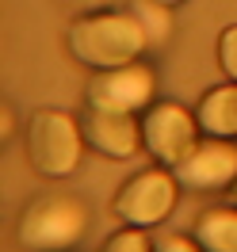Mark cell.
Segmentation results:
<instances>
[{
  "label": "cell",
  "mask_w": 237,
  "mask_h": 252,
  "mask_svg": "<svg viewBox=\"0 0 237 252\" xmlns=\"http://www.w3.org/2000/svg\"><path fill=\"white\" fill-rule=\"evenodd\" d=\"M65 46L84 69L107 73V69H123L142 58L145 31L134 16H123V12H88L69 23Z\"/></svg>",
  "instance_id": "1"
},
{
  "label": "cell",
  "mask_w": 237,
  "mask_h": 252,
  "mask_svg": "<svg viewBox=\"0 0 237 252\" xmlns=\"http://www.w3.org/2000/svg\"><path fill=\"white\" fill-rule=\"evenodd\" d=\"M84 229H88L84 203L62 191H50L27 203V210L19 214L16 237L27 252H65L84 237Z\"/></svg>",
  "instance_id": "2"
},
{
  "label": "cell",
  "mask_w": 237,
  "mask_h": 252,
  "mask_svg": "<svg viewBox=\"0 0 237 252\" xmlns=\"http://www.w3.org/2000/svg\"><path fill=\"white\" fill-rule=\"evenodd\" d=\"M84 157V130L65 111H34L27 123V160L38 176L65 180Z\"/></svg>",
  "instance_id": "3"
},
{
  "label": "cell",
  "mask_w": 237,
  "mask_h": 252,
  "mask_svg": "<svg viewBox=\"0 0 237 252\" xmlns=\"http://www.w3.org/2000/svg\"><path fill=\"white\" fill-rule=\"evenodd\" d=\"M142 142L165 168H180L199 145V119L180 103H149L142 115Z\"/></svg>",
  "instance_id": "4"
},
{
  "label": "cell",
  "mask_w": 237,
  "mask_h": 252,
  "mask_svg": "<svg viewBox=\"0 0 237 252\" xmlns=\"http://www.w3.org/2000/svg\"><path fill=\"white\" fill-rule=\"evenodd\" d=\"M176 176L165 172V164L161 168H145L138 172L134 180H127L119 195H115V214L127 221V225H138V229H149V225H157L172 214L176 206Z\"/></svg>",
  "instance_id": "5"
},
{
  "label": "cell",
  "mask_w": 237,
  "mask_h": 252,
  "mask_svg": "<svg viewBox=\"0 0 237 252\" xmlns=\"http://www.w3.org/2000/svg\"><path fill=\"white\" fill-rule=\"evenodd\" d=\"M88 107H107V111H130L138 115L142 107H149L153 99V73L145 65H123V69H107V73H96L88 84Z\"/></svg>",
  "instance_id": "6"
},
{
  "label": "cell",
  "mask_w": 237,
  "mask_h": 252,
  "mask_svg": "<svg viewBox=\"0 0 237 252\" xmlns=\"http://www.w3.org/2000/svg\"><path fill=\"white\" fill-rule=\"evenodd\" d=\"M84 142L92 145L96 153H103L111 160H127L138 153L142 142V123L130 111H107V107H88L84 111Z\"/></svg>",
  "instance_id": "7"
},
{
  "label": "cell",
  "mask_w": 237,
  "mask_h": 252,
  "mask_svg": "<svg viewBox=\"0 0 237 252\" xmlns=\"http://www.w3.org/2000/svg\"><path fill=\"white\" fill-rule=\"evenodd\" d=\"M176 180H184L191 191H218V188H234L237 184V149L226 138H210L199 142L180 168Z\"/></svg>",
  "instance_id": "8"
},
{
  "label": "cell",
  "mask_w": 237,
  "mask_h": 252,
  "mask_svg": "<svg viewBox=\"0 0 237 252\" xmlns=\"http://www.w3.org/2000/svg\"><path fill=\"white\" fill-rule=\"evenodd\" d=\"M195 119H199V130H203L206 138L234 142L237 138V80L222 84V88H210V92L199 99Z\"/></svg>",
  "instance_id": "9"
},
{
  "label": "cell",
  "mask_w": 237,
  "mask_h": 252,
  "mask_svg": "<svg viewBox=\"0 0 237 252\" xmlns=\"http://www.w3.org/2000/svg\"><path fill=\"white\" fill-rule=\"evenodd\" d=\"M195 241L203 252H237V210H203L195 218Z\"/></svg>",
  "instance_id": "10"
},
{
  "label": "cell",
  "mask_w": 237,
  "mask_h": 252,
  "mask_svg": "<svg viewBox=\"0 0 237 252\" xmlns=\"http://www.w3.org/2000/svg\"><path fill=\"white\" fill-rule=\"evenodd\" d=\"M100 252H157L153 249V241L145 237V229H138V225H127V229H119V233L107 237V245Z\"/></svg>",
  "instance_id": "11"
},
{
  "label": "cell",
  "mask_w": 237,
  "mask_h": 252,
  "mask_svg": "<svg viewBox=\"0 0 237 252\" xmlns=\"http://www.w3.org/2000/svg\"><path fill=\"white\" fill-rule=\"evenodd\" d=\"M218 62L226 69V77L237 80V27H226L218 38Z\"/></svg>",
  "instance_id": "12"
},
{
  "label": "cell",
  "mask_w": 237,
  "mask_h": 252,
  "mask_svg": "<svg viewBox=\"0 0 237 252\" xmlns=\"http://www.w3.org/2000/svg\"><path fill=\"white\" fill-rule=\"evenodd\" d=\"M157 252H203V249H199V241H188V237H169V241H161Z\"/></svg>",
  "instance_id": "13"
},
{
  "label": "cell",
  "mask_w": 237,
  "mask_h": 252,
  "mask_svg": "<svg viewBox=\"0 0 237 252\" xmlns=\"http://www.w3.org/2000/svg\"><path fill=\"white\" fill-rule=\"evenodd\" d=\"M80 8H88V12H111V4H119V0H73Z\"/></svg>",
  "instance_id": "14"
},
{
  "label": "cell",
  "mask_w": 237,
  "mask_h": 252,
  "mask_svg": "<svg viewBox=\"0 0 237 252\" xmlns=\"http://www.w3.org/2000/svg\"><path fill=\"white\" fill-rule=\"evenodd\" d=\"M153 4H180V0H153Z\"/></svg>",
  "instance_id": "15"
},
{
  "label": "cell",
  "mask_w": 237,
  "mask_h": 252,
  "mask_svg": "<svg viewBox=\"0 0 237 252\" xmlns=\"http://www.w3.org/2000/svg\"><path fill=\"white\" fill-rule=\"evenodd\" d=\"M234 203H237V184H234Z\"/></svg>",
  "instance_id": "16"
}]
</instances>
